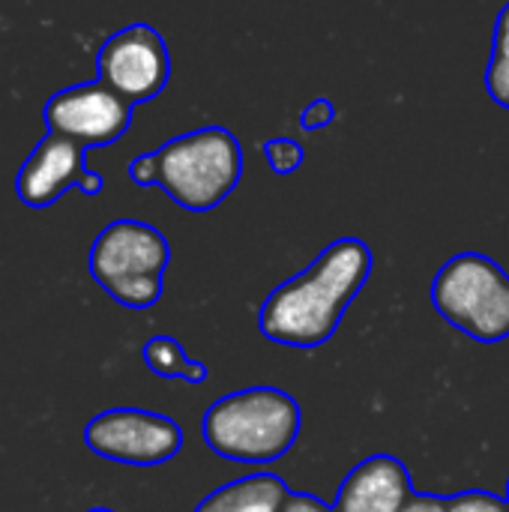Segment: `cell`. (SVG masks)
I'll return each mask as SVG.
<instances>
[{
	"label": "cell",
	"instance_id": "1",
	"mask_svg": "<svg viewBox=\"0 0 509 512\" xmlns=\"http://www.w3.org/2000/svg\"><path fill=\"white\" fill-rule=\"evenodd\" d=\"M372 270V252L360 240L333 243L309 270L279 285L261 309V333L270 342L315 348L333 336L348 303Z\"/></svg>",
	"mask_w": 509,
	"mask_h": 512
},
{
	"label": "cell",
	"instance_id": "2",
	"mask_svg": "<svg viewBox=\"0 0 509 512\" xmlns=\"http://www.w3.org/2000/svg\"><path fill=\"white\" fill-rule=\"evenodd\" d=\"M300 432L297 402L270 387L219 399L204 417V441L231 462H276Z\"/></svg>",
	"mask_w": 509,
	"mask_h": 512
},
{
	"label": "cell",
	"instance_id": "3",
	"mask_svg": "<svg viewBox=\"0 0 509 512\" xmlns=\"http://www.w3.org/2000/svg\"><path fill=\"white\" fill-rule=\"evenodd\" d=\"M240 144L225 129H198L156 150V183L186 210H210L240 180Z\"/></svg>",
	"mask_w": 509,
	"mask_h": 512
},
{
	"label": "cell",
	"instance_id": "4",
	"mask_svg": "<svg viewBox=\"0 0 509 512\" xmlns=\"http://www.w3.org/2000/svg\"><path fill=\"white\" fill-rule=\"evenodd\" d=\"M438 312L477 342L509 336V276L486 255H456L432 285Z\"/></svg>",
	"mask_w": 509,
	"mask_h": 512
},
{
	"label": "cell",
	"instance_id": "5",
	"mask_svg": "<svg viewBox=\"0 0 509 512\" xmlns=\"http://www.w3.org/2000/svg\"><path fill=\"white\" fill-rule=\"evenodd\" d=\"M84 444L108 462L150 468L180 453L183 432L168 417L120 408L93 417L84 429Z\"/></svg>",
	"mask_w": 509,
	"mask_h": 512
},
{
	"label": "cell",
	"instance_id": "6",
	"mask_svg": "<svg viewBox=\"0 0 509 512\" xmlns=\"http://www.w3.org/2000/svg\"><path fill=\"white\" fill-rule=\"evenodd\" d=\"M99 81L120 99L147 102L168 84L171 60L165 39L147 24H129L99 48Z\"/></svg>",
	"mask_w": 509,
	"mask_h": 512
},
{
	"label": "cell",
	"instance_id": "7",
	"mask_svg": "<svg viewBox=\"0 0 509 512\" xmlns=\"http://www.w3.org/2000/svg\"><path fill=\"white\" fill-rule=\"evenodd\" d=\"M45 120L51 135H63L81 147H105L129 129L132 105L102 81L75 84L48 99Z\"/></svg>",
	"mask_w": 509,
	"mask_h": 512
},
{
	"label": "cell",
	"instance_id": "8",
	"mask_svg": "<svg viewBox=\"0 0 509 512\" xmlns=\"http://www.w3.org/2000/svg\"><path fill=\"white\" fill-rule=\"evenodd\" d=\"M72 186H81L87 195H96L102 189V177L84 168L81 144L48 132L18 171V198L27 207H51Z\"/></svg>",
	"mask_w": 509,
	"mask_h": 512
},
{
	"label": "cell",
	"instance_id": "9",
	"mask_svg": "<svg viewBox=\"0 0 509 512\" xmlns=\"http://www.w3.org/2000/svg\"><path fill=\"white\" fill-rule=\"evenodd\" d=\"M165 264H168L165 237L156 228L132 219H120L102 228L90 249V273L102 288L138 276H162Z\"/></svg>",
	"mask_w": 509,
	"mask_h": 512
},
{
	"label": "cell",
	"instance_id": "10",
	"mask_svg": "<svg viewBox=\"0 0 509 512\" xmlns=\"http://www.w3.org/2000/svg\"><path fill=\"white\" fill-rule=\"evenodd\" d=\"M411 498L405 465L393 456H372L342 483L336 512H399Z\"/></svg>",
	"mask_w": 509,
	"mask_h": 512
},
{
	"label": "cell",
	"instance_id": "11",
	"mask_svg": "<svg viewBox=\"0 0 509 512\" xmlns=\"http://www.w3.org/2000/svg\"><path fill=\"white\" fill-rule=\"evenodd\" d=\"M291 495L273 474H255L213 492L198 512H282Z\"/></svg>",
	"mask_w": 509,
	"mask_h": 512
},
{
	"label": "cell",
	"instance_id": "12",
	"mask_svg": "<svg viewBox=\"0 0 509 512\" xmlns=\"http://www.w3.org/2000/svg\"><path fill=\"white\" fill-rule=\"evenodd\" d=\"M144 363H147L150 372H156L162 378H183V381H192V384L204 381V375H207L204 366L189 360L186 351L168 336H156V339H150L144 345Z\"/></svg>",
	"mask_w": 509,
	"mask_h": 512
},
{
	"label": "cell",
	"instance_id": "13",
	"mask_svg": "<svg viewBox=\"0 0 509 512\" xmlns=\"http://www.w3.org/2000/svg\"><path fill=\"white\" fill-rule=\"evenodd\" d=\"M486 84H489L495 102H501L504 108H509V6L498 15L495 51H492V63H489Z\"/></svg>",
	"mask_w": 509,
	"mask_h": 512
},
{
	"label": "cell",
	"instance_id": "14",
	"mask_svg": "<svg viewBox=\"0 0 509 512\" xmlns=\"http://www.w3.org/2000/svg\"><path fill=\"white\" fill-rule=\"evenodd\" d=\"M105 291L129 309H147L162 294V276H138V279L111 282V285H105Z\"/></svg>",
	"mask_w": 509,
	"mask_h": 512
},
{
	"label": "cell",
	"instance_id": "15",
	"mask_svg": "<svg viewBox=\"0 0 509 512\" xmlns=\"http://www.w3.org/2000/svg\"><path fill=\"white\" fill-rule=\"evenodd\" d=\"M264 153L276 174H291L303 165V147L294 138H273L264 144Z\"/></svg>",
	"mask_w": 509,
	"mask_h": 512
},
{
	"label": "cell",
	"instance_id": "16",
	"mask_svg": "<svg viewBox=\"0 0 509 512\" xmlns=\"http://www.w3.org/2000/svg\"><path fill=\"white\" fill-rule=\"evenodd\" d=\"M447 512H509V504L486 492H468V495L450 498Z\"/></svg>",
	"mask_w": 509,
	"mask_h": 512
},
{
	"label": "cell",
	"instance_id": "17",
	"mask_svg": "<svg viewBox=\"0 0 509 512\" xmlns=\"http://www.w3.org/2000/svg\"><path fill=\"white\" fill-rule=\"evenodd\" d=\"M129 177L138 186H156V153H144L129 165Z\"/></svg>",
	"mask_w": 509,
	"mask_h": 512
},
{
	"label": "cell",
	"instance_id": "18",
	"mask_svg": "<svg viewBox=\"0 0 509 512\" xmlns=\"http://www.w3.org/2000/svg\"><path fill=\"white\" fill-rule=\"evenodd\" d=\"M333 120V105L327 102V99H318V102H312L306 111H303V129H321V126H327Z\"/></svg>",
	"mask_w": 509,
	"mask_h": 512
},
{
	"label": "cell",
	"instance_id": "19",
	"mask_svg": "<svg viewBox=\"0 0 509 512\" xmlns=\"http://www.w3.org/2000/svg\"><path fill=\"white\" fill-rule=\"evenodd\" d=\"M282 512H330V507L321 504L318 498H309V495H291Z\"/></svg>",
	"mask_w": 509,
	"mask_h": 512
},
{
	"label": "cell",
	"instance_id": "20",
	"mask_svg": "<svg viewBox=\"0 0 509 512\" xmlns=\"http://www.w3.org/2000/svg\"><path fill=\"white\" fill-rule=\"evenodd\" d=\"M399 512H447V501H441V498H426V495H414Z\"/></svg>",
	"mask_w": 509,
	"mask_h": 512
},
{
	"label": "cell",
	"instance_id": "21",
	"mask_svg": "<svg viewBox=\"0 0 509 512\" xmlns=\"http://www.w3.org/2000/svg\"><path fill=\"white\" fill-rule=\"evenodd\" d=\"M90 512H111V510H90Z\"/></svg>",
	"mask_w": 509,
	"mask_h": 512
}]
</instances>
